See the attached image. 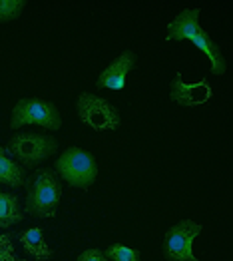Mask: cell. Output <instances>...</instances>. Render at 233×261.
<instances>
[{
	"mask_svg": "<svg viewBox=\"0 0 233 261\" xmlns=\"http://www.w3.org/2000/svg\"><path fill=\"white\" fill-rule=\"evenodd\" d=\"M4 150H6L8 155L16 158L24 166H40L46 158H50L52 153H56L58 144H56V140L52 136L28 132V134H16V136H12L6 142Z\"/></svg>",
	"mask_w": 233,
	"mask_h": 261,
	"instance_id": "obj_4",
	"label": "cell"
},
{
	"mask_svg": "<svg viewBox=\"0 0 233 261\" xmlns=\"http://www.w3.org/2000/svg\"><path fill=\"white\" fill-rule=\"evenodd\" d=\"M203 231V225L193 219H182L171 225L164 238L166 261H199L193 255V240Z\"/></svg>",
	"mask_w": 233,
	"mask_h": 261,
	"instance_id": "obj_6",
	"label": "cell"
},
{
	"mask_svg": "<svg viewBox=\"0 0 233 261\" xmlns=\"http://www.w3.org/2000/svg\"><path fill=\"white\" fill-rule=\"evenodd\" d=\"M191 42L195 44V46H197V48H199V50L210 58V62H212V72L215 74V76H223V74H225V70H227L225 58H223V54H221L219 46L210 38V34H208V32H203V34H199V36L191 38Z\"/></svg>",
	"mask_w": 233,
	"mask_h": 261,
	"instance_id": "obj_11",
	"label": "cell"
},
{
	"mask_svg": "<svg viewBox=\"0 0 233 261\" xmlns=\"http://www.w3.org/2000/svg\"><path fill=\"white\" fill-rule=\"evenodd\" d=\"M76 261H110L102 249H86L78 255Z\"/></svg>",
	"mask_w": 233,
	"mask_h": 261,
	"instance_id": "obj_16",
	"label": "cell"
},
{
	"mask_svg": "<svg viewBox=\"0 0 233 261\" xmlns=\"http://www.w3.org/2000/svg\"><path fill=\"white\" fill-rule=\"evenodd\" d=\"M62 199V186L54 170H38L26 196V214L34 218H54Z\"/></svg>",
	"mask_w": 233,
	"mask_h": 261,
	"instance_id": "obj_1",
	"label": "cell"
},
{
	"mask_svg": "<svg viewBox=\"0 0 233 261\" xmlns=\"http://www.w3.org/2000/svg\"><path fill=\"white\" fill-rule=\"evenodd\" d=\"M24 0H0V22H12L22 14Z\"/></svg>",
	"mask_w": 233,
	"mask_h": 261,
	"instance_id": "obj_15",
	"label": "cell"
},
{
	"mask_svg": "<svg viewBox=\"0 0 233 261\" xmlns=\"http://www.w3.org/2000/svg\"><path fill=\"white\" fill-rule=\"evenodd\" d=\"M106 257L110 261H142L140 259V251L124 245V243H114L110 245L106 251Z\"/></svg>",
	"mask_w": 233,
	"mask_h": 261,
	"instance_id": "obj_14",
	"label": "cell"
},
{
	"mask_svg": "<svg viewBox=\"0 0 233 261\" xmlns=\"http://www.w3.org/2000/svg\"><path fill=\"white\" fill-rule=\"evenodd\" d=\"M136 64V54L132 50L122 52L98 78V88H108V90H124L126 78L130 70Z\"/></svg>",
	"mask_w": 233,
	"mask_h": 261,
	"instance_id": "obj_8",
	"label": "cell"
},
{
	"mask_svg": "<svg viewBox=\"0 0 233 261\" xmlns=\"http://www.w3.org/2000/svg\"><path fill=\"white\" fill-rule=\"evenodd\" d=\"M20 241H22V245H24V249H26L34 259L44 261L52 255V251H50V249L46 247V243H44V236L40 227H34V229L24 231L20 236Z\"/></svg>",
	"mask_w": 233,
	"mask_h": 261,
	"instance_id": "obj_13",
	"label": "cell"
},
{
	"mask_svg": "<svg viewBox=\"0 0 233 261\" xmlns=\"http://www.w3.org/2000/svg\"><path fill=\"white\" fill-rule=\"evenodd\" d=\"M24 219V214L20 212L18 196L14 194H2L0 192V227L8 229Z\"/></svg>",
	"mask_w": 233,
	"mask_h": 261,
	"instance_id": "obj_12",
	"label": "cell"
},
{
	"mask_svg": "<svg viewBox=\"0 0 233 261\" xmlns=\"http://www.w3.org/2000/svg\"><path fill=\"white\" fill-rule=\"evenodd\" d=\"M62 122L64 120L60 112L52 102H46L40 98H22L12 110L10 130H18L22 126L34 124L50 132H56L62 128Z\"/></svg>",
	"mask_w": 233,
	"mask_h": 261,
	"instance_id": "obj_3",
	"label": "cell"
},
{
	"mask_svg": "<svg viewBox=\"0 0 233 261\" xmlns=\"http://www.w3.org/2000/svg\"><path fill=\"white\" fill-rule=\"evenodd\" d=\"M54 172L60 175L66 184H70L74 188H80V190H88L96 181L98 164H96L94 155L84 152L82 148L70 146L56 160Z\"/></svg>",
	"mask_w": 233,
	"mask_h": 261,
	"instance_id": "obj_2",
	"label": "cell"
},
{
	"mask_svg": "<svg viewBox=\"0 0 233 261\" xmlns=\"http://www.w3.org/2000/svg\"><path fill=\"white\" fill-rule=\"evenodd\" d=\"M170 96L179 106H190V108L191 106H201L212 98V86L205 80L195 82V84H186L182 80V74L177 72L173 82H171Z\"/></svg>",
	"mask_w": 233,
	"mask_h": 261,
	"instance_id": "obj_7",
	"label": "cell"
},
{
	"mask_svg": "<svg viewBox=\"0 0 233 261\" xmlns=\"http://www.w3.org/2000/svg\"><path fill=\"white\" fill-rule=\"evenodd\" d=\"M0 184L12 186V188H22L26 186V172L20 164L8 155L4 148H0Z\"/></svg>",
	"mask_w": 233,
	"mask_h": 261,
	"instance_id": "obj_10",
	"label": "cell"
},
{
	"mask_svg": "<svg viewBox=\"0 0 233 261\" xmlns=\"http://www.w3.org/2000/svg\"><path fill=\"white\" fill-rule=\"evenodd\" d=\"M199 14H201V8H188V10H182V12L170 22L166 40H191V38L203 34L205 30L199 26Z\"/></svg>",
	"mask_w": 233,
	"mask_h": 261,
	"instance_id": "obj_9",
	"label": "cell"
},
{
	"mask_svg": "<svg viewBox=\"0 0 233 261\" xmlns=\"http://www.w3.org/2000/svg\"><path fill=\"white\" fill-rule=\"evenodd\" d=\"M76 110H78L80 122L96 132H112L118 130V126H120L118 110L114 108L108 100H104L102 96L82 92L80 98H78Z\"/></svg>",
	"mask_w": 233,
	"mask_h": 261,
	"instance_id": "obj_5",
	"label": "cell"
}]
</instances>
